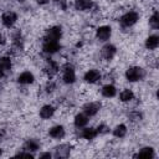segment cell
Wrapping results in <instances>:
<instances>
[{
	"label": "cell",
	"mask_w": 159,
	"mask_h": 159,
	"mask_svg": "<svg viewBox=\"0 0 159 159\" xmlns=\"http://www.w3.org/2000/svg\"><path fill=\"white\" fill-rule=\"evenodd\" d=\"M149 25H150V27H153L154 30L159 29V15H158V11H154L153 15L150 16V19H149Z\"/></svg>",
	"instance_id": "cell-26"
},
{
	"label": "cell",
	"mask_w": 159,
	"mask_h": 159,
	"mask_svg": "<svg viewBox=\"0 0 159 159\" xmlns=\"http://www.w3.org/2000/svg\"><path fill=\"white\" fill-rule=\"evenodd\" d=\"M60 50V43L58 41H52V40H45L42 43V51L48 55H53Z\"/></svg>",
	"instance_id": "cell-4"
},
{
	"label": "cell",
	"mask_w": 159,
	"mask_h": 159,
	"mask_svg": "<svg viewBox=\"0 0 159 159\" xmlns=\"http://www.w3.org/2000/svg\"><path fill=\"white\" fill-rule=\"evenodd\" d=\"M39 148H40V143L36 139H27L25 142V144H24V149L26 152H31L32 153V152L39 150Z\"/></svg>",
	"instance_id": "cell-20"
},
{
	"label": "cell",
	"mask_w": 159,
	"mask_h": 159,
	"mask_svg": "<svg viewBox=\"0 0 159 159\" xmlns=\"http://www.w3.org/2000/svg\"><path fill=\"white\" fill-rule=\"evenodd\" d=\"M81 137L83 138V139H86V140H92V139H94L96 137H97V130H96V128H84L83 127V129H82V132H81Z\"/></svg>",
	"instance_id": "cell-18"
},
{
	"label": "cell",
	"mask_w": 159,
	"mask_h": 159,
	"mask_svg": "<svg viewBox=\"0 0 159 159\" xmlns=\"http://www.w3.org/2000/svg\"><path fill=\"white\" fill-rule=\"evenodd\" d=\"M2 135H4V133H2L1 130H0V138H2Z\"/></svg>",
	"instance_id": "cell-34"
},
{
	"label": "cell",
	"mask_w": 159,
	"mask_h": 159,
	"mask_svg": "<svg viewBox=\"0 0 159 159\" xmlns=\"http://www.w3.org/2000/svg\"><path fill=\"white\" fill-rule=\"evenodd\" d=\"M83 113L89 118V117H93L96 116L99 109H101V103L99 102H89V103H86L83 106Z\"/></svg>",
	"instance_id": "cell-5"
},
{
	"label": "cell",
	"mask_w": 159,
	"mask_h": 159,
	"mask_svg": "<svg viewBox=\"0 0 159 159\" xmlns=\"http://www.w3.org/2000/svg\"><path fill=\"white\" fill-rule=\"evenodd\" d=\"M111 35H112V29L109 26H99L96 30V37L99 41H103L104 42V41L109 40Z\"/></svg>",
	"instance_id": "cell-8"
},
{
	"label": "cell",
	"mask_w": 159,
	"mask_h": 159,
	"mask_svg": "<svg viewBox=\"0 0 159 159\" xmlns=\"http://www.w3.org/2000/svg\"><path fill=\"white\" fill-rule=\"evenodd\" d=\"M45 72H46V75H47L48 77L55 76V75L58 72V66H57V63H56L55 61H52V60H47V62H46V65H45Z\"/></svg>",
	"instance_id": "cell-14"
},
{
	"label": "cell",
	"mask_w": 159,
	"mask_h": 159,
	"mask_svg": "<svg viewBox=\"0 0 159 159\" xmlns=\"http://www.w3.org/2000/svg\"><path fill=\"white\" fill-rule=\"evenodd\" d=\"M36 2H37V4H40V5H45V4H47V2H48V0H36Z\"/></svg>",
	"instance_id": "cell-31"
},
{
	"label": "cell",
	"mask_w": 159,
	"mask_h": 159,
	"mask_svg": "<svg viewBox=\"0 0 159 159\" xmlns=\"http://www.w3.org/2000/svg\"><path fill=\"white\" fill-rule=\"evenodd\" d=\"M116 53H117V48H116V46H113L112 43H107V45H104L103 47H102V50H101V55H102V57L104 58V60H112L114 56H116Z\"/></svg>",
	"instance_id": "cell-9"
},
{
	"label": "cell",
	"mask_w": 159,
	"mask_h": 159,
	"mask_svg": "<svg viewBox=\"0 0 159 159\" xmlns=\"http://www.w3.org/2000/svg\"><path fill=\"white\" fill-rule=\"evenodd\" d=\"M83 80H84L87 83H96V82H98V81L101 80V72H99L98 70H94V68L88 70V71L84 73Z\"/></svg>",
	"instance_id": "cell-10"
},
{
	"label": "cell",
	"mask_w": 159,
	"mask_h": 159,
	"mask_svg": "<svg viewBox=\"0 0 159 159\" xmlns=\"http://www.w3.org/2000/svg\"><path fill=\"white\" fill-rule=\"evenodd\" d=\"M48 134L55 139H61L65 137V128L62 125H53L52 128H50Z\"/></svg>",
	"instance_id": "cell-16"
},
{
	"label": "cell",
	"mask_w": 159,
	"mask_h": 159,
	"mask_svg": "<svg viewBox=\"0 0 159 159\" xmlns=\"http://www.w3.org/2000/svg\"><path fill=\"white\" fill-rule=\"evenodd\" d=\"M133 98H134V93H133V91L129 89V88H124V89L119 93V99H120L122 102H130Z\"/></svg>",
	"instance_id": "cell-22"
},
{
	"label": "cell",
	"mask_w": 159,
	"mask_h": 159,
	"mask_svg": "<svg viewBox=\"0 0 159 159\" xmlns=\"http://www.w3.org/2000/svg\"><path fill=\"white\" fill-rule=\"evenodd\" d=\"M138 19H139L138 12H135V11H128V12H125L124 15H122L119 22H120V25H122L123 27H130V26H133L134 24H137Z\"/></svg>",
	"instance_id": "cell-2"
},
{
	"label": "cell",
	"mask_w": 159,
	"mask_h": 159,
	"mask_svg": "<svg viewBox=\"0 0 159 159\" xmlns=\"http://www.w3.org/2000/svg\"><path fill=\"white\" fill-rule=\"evenodd\" d=\"M53 113H55V107L51 106V104H45V106H42L41 109H40V117H41L42 119H48V118H51V117L53 116Z\"/></svg>",
	"instance_id": "cell-15"
},
{
	"label": "cell",
	"mask_w": 159,
	"mask_h": 159,
	"mask_svg": "<svg viewBox=\"0 0 159 159\" xmlns=\"http://www.w3.org/2000/svg\"><path fill=\"white\" fill-rule=\"evenodd\" d=\"M71 152V145L70 144H60L55 147V157L56 158H67Z\"/></svg>",
	"instance_id": "cell-11"
},
{
	"label": "cell",
	"mask_w": 159,
	"mask_h": 159,
	"mask_svg": "<svg viewBox=\"0 0 159 159\" xmlns=\"http://www.w3.org/2000/svg\"><path fill=\"white\" fill-rule=\"evenodd\" d=\"M159 45V37L157 35H150L145 40V47L148 50H155Z\"/></svg>",
	"instance_id": "cell-19"
},
{
	"label": "cell",
	"mask_w": 159,
	"mask_h": 159,
	"mask_svg": "<svg viewBox=\"0 0 159 159\" xmlns=\"http://www.w3.org/2000/svg\"><path fill=\"white\" fill-rule=\"evenodd\" d=\"M16 157H27V158H34V154L31 152H20L16 154Z\"/></svg>",
	"instance_id": "cell-28"
},
{
	"label": "cell",
	"mask_w": 159,
	"mask_h": 159,
	"mask_svg": "<svg viewBox=\"0 0 159 159\" xmlns=\"http://www.w3.org/2000/svg\"><path fill=\"white\" fill-rule=\"evenodd\" d=\"M4 76H5V73H4V72H2L1 70H0V80H1V78H2Z\"/></svg>",
	"instance_id": "cell-33"
},
{
	"label": "cell",
	"mask_w": 159,
	"mask_h": 159,
	"mask_svg": "<svg viewBox=\"0 0 159 159\" xmlns=\"http://www.w3.org/2000/svg\"><path fill=\"white\" fill-rule=\"evenodd\" d=\"M143 77H144V70L140 68V67L133 66V67H129V68L125 71V78H127L129 82L140 81Z\"/></svg>",
	"instance_id": "cell-1"
},
{
	"label": "cell",
	"mask_w": 159,
	"mask_h": 159,
	"mask_svg": "<svg viewBox=\"0 0 159 159\" xmlns=\"http://www.w3.org/2000/svg\"><path fill=\"white\" fill-rule=\"evenodd\" d=\"M102 94L107 98H111V97H114L117 94V88L113 86V84H106L103 86L102 88Z\"/></svg>",
	"instance_id": "cell-21"
},
{
	"label": "cell",
	"mask_w": 159,
	"mask_h": 159,
	"mask_svg": "<svg viewBox=\"0 0 159 159\" xmlns=\"http://www.w3.org/2000/svg\"><path fill=\"white\" fill-rule=\"evenodd\" d=\"M62 80L65 83L71 84L76 81V73H75V68L71 65H65L62 68Z\"/></svg>",
	"instance_id": "cell-3"
},
{
	"label": "cell",
	"mask_w": 159,
	"mask_h": 159,
	"mask_svg": "<svg viewBox=\"0 0 159 159\" xmlns=\"http://www.w3.org/2000/svg\"><path fill=\"white\" fill-rule=\"evenodd\" d=\"M1 154H2V149L0 148V155H1Z\"/></svg>",
	"instance_id": "cell-36"
},
{
	"label": "cell",
	"mask_w": 159,
	"mask_h": 159,
	"mask_svg": "<svg viewBox=\"0 0 159 159\" xmlns=\"http://www.w3.org/2000/svg\"><path fill=\"white\" fill-rule=\"evenodd\" d=\"M96 130H97V134H106V133L109 132V128H108L106 124H99V125L96 128Z\"/></svg>",
	"instance_id": "cell-27"
},
{
	"label": "cell",
	"mask_w": 159,
	"mask_h": 159,
	"mask_svg": "<svg viewBox=\"0 0 159 159\" xmlns=\"http://www.w3.org/2000/svg\"><path fill=\"white\" fill-rule=\"evenodd\" d=\"M16 1H19V2H24L25 0H16Z\"/></svg>",
	"instance_id": "cell-35"
},
{
	"label": "cell",
	"mask_w": 159,
	"mask_h": 159,
	"mask_svg": "<svg viewBox=\"0 0 159 159\" xmlns=\"http://www.w3.org/2000/svg\"><path fill=\"white\" fill-rule=\"evenodd\" d=\"M53 88H55V83L52 81L51 82H47V84H46V92H52Z\"/></svg>",
	"instance_id": "cell-29"
},
{
	"label": "cell",
	"mask_w": 159,
	"mask_h": 159,
	"mask_svg": "<svg viewBox=\"0 0 159 159\" xmlns=\"http://www.w3.org/2000/svg\"><path fill=\"white\" fill-rule=\"evenodd\" d=\"M34 80H35V77L30 71H24L17 76V82L21 84H30L34 82Z\"/></svg>",
	"instance_id": "cell-13"
},
{
	"label": "cell",
	"mask_w": 159,
	"mask_h": 159,
	"mask_svg": "<svg viewBox=\"0 0 159 159\" xmlns=\"http://www.w3.org/2000/svg\"><path fill=\"white\" fill-rule=\"evenodd\" d=\"M73 123H75V127H77V128H83V127H86L87 123H88V117H87L84 113H78V114H76Z\"/></svg>",
	"instance_id": "cell-17"
},
{
	"label": "cell",
	"mask_w": 159,
	"mask_h": 159,
	"mask_svg": "<svg viewBox=\"0 0 159 159\" xmlns=\"http://www.w3.org/2000/svg\"><path fill=\"white\" fill-rule=\"evenodd\" d=\"M4 41H5L4 36H2V35H0V45H2V43H4Z\"/></svg>",
	"instance_id": "cell-32"
},
{
	"label": "cell",
	"mask_w": 159,
	"mask_h": 159,
	"mask_svg": "<svg viewBox=\"0 0 159 159\" xmlns=\"http://www.w3.org/2000/svg\"><path fill=\"white\" fill-rule=\"evenodd\" d=\"M155 154H154V149L152 148V147H144V148H142L139 152H138V154L135 155V157H144V158H153Z\"/></svg>",
	"instance_id": "cell-25"
},
{
	"label": "cell",
	"mask_w": 159,
	"mask_h": 159,
	"mask_svg": "<svg viewBox=\"0 0 159 159\" xmlns=\"http://www.w3.org/2000/svg\"><path fill=\"white\" fill-rule=\"evenodd\" d=\"M125 134H127V127L124 124H118V125L114 127V129H113V135L114 137L123 138V137H125Z\"/></svg>",
	"instance_id": "cell-24"
},
{
	"label": "cell",
	"mask_w": 159,
	"mask_h": 159,
	"mask_svg": "<svg viewBox=\"0 0 159 159\" xmlns=\"http://www.w3.org/2000/svg\"><path fill=\"white\" fill-rule=\"evenodd\" d=\"M56 1H62V0H56Z\"/></svg>",
	"instance_id": "cell-37"
},
{
	"label": "cell",
	"mask_w": 159,
	"mask_h": 159,
	"mask_svg": "<svg viewBox=\"0 0 159 159\" xmlns=\"http://www.w3.org/2000/svg\"><path fill=\"white\" fill-rule=\"evenodd\" d=\"M51 157H52V155H51L50 153H42V154H40V158H48V159H50Z\"/></svg>",
	"instance_id": "cell-30"
},
{
	"label": "cell",
	"mask_w": 159,
	"mask_h": 159,
	"mask_svg": "<svg viewBox=\"0 0 159 159\" xmlns=\"http://www.w3.org/2000/svg\"><path fill=\"white\" fill-rule=\"evenodd\" d=\"M16 21H17V15L14 11H6L1 16V22L5 27H9V29L12 27Z\"/></svg>",
	"instance_id": "cell-6"
},
{
	"label": "cell",
	"mask_w": 159,
	"mask_h": 159,
	"mask_svg": "<svg viewBox=\"0 0 159 159\" xmlns=\"http://www.w3.org/2000/svg\"><path fill=\"white\" fill-rule=\"evenodd\" d=\"M62 36V29L60 26H52L50 27L46 34H45V40H52V41H58Z\"/></svg>",
	"instance_id": "cell-7"
},
{
	"label": "cell",
	"mask_w": 159,
	"mask_h": 159,
	"mask_svg": "<svg viewBox=\"0 0 159 159\" xmlns=\"http://www.w3.org/2000/svg\"><path fill=\"white\" fill-rule=\"evenodd\" d=\"M93 7V0H76L75 9L78 11H88Z\"/></svg>",
	"instance_id": "cell-12"
},
{
	"label": "cell",
	"mask_w": 159,
	"mask_h": 159,
	"mask_svg": "<svg viewBox=\"0 0 159 159\" xmlns=\"http://www.w3.org/2000/svg\"><path fill=\"white\" fill-rule=\"evenodd\" d=\"M0 70L4 73H7L11 70V60H10V57L4 56V57L0 58Z\"/></svg>",
	"instance_id": "cell-23"
}]
</instances>
